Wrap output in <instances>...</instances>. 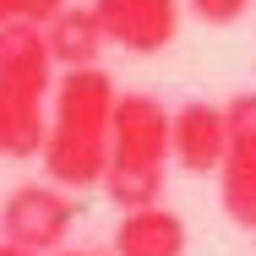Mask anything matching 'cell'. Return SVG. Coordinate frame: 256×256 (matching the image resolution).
Instances as JSON below:
<instances>
[{
  "mask_svg": "<svg viewBox=\"0 0 256 256\" xmlns=\"http://www.w3.org/2000/svg\"><path fill=\"white\" fill-rule=\"evenodd\" d=\"M114 76L104 66H82L66 71L54 82V120H50V142H44V174L60 191L76 186H104L109 169V120H114Z\"/></svg>",
  "mask_w": 256,
  "mask_h": 256,
  "instance_id": "cell-1",
  "label": "cell"
},
{
  "mask_svg": "<svg viewBox=\"0 0 256 256\" xmlns=\"http://www.w3.org/2000/svg\"><path fill=\"white\" fill-rule=\"evenodd\" d=\"M169 131H174V114L153 93H120L114 98L109 169H104V191L114 207H126V212L158 207L164 174H169Z\"/></svg>",
  "mask_w": 256,
  "mask_h": 256,
  "instance_id": "cell-2",
  "label": "cell"
},
{
  "mask_svg": "<svg viewBox=\"0 0 256 256\" xmlns=\"http://www.w3.org/2000/svg\"><path fill=\"white\" fill-rule=\"evenodd\" d=\"M71 224H76L71 191L44 186V180H28V186H16L0 202V240L6 246H22L33 256H54L60 240L71 234Z\"/></svg>",
  "mask_w": 256,
  "mask_h": 256,
  "instance_id": "cell-3",
  "label": "cell"
},
{
  "mask_svg": "<svg viewBox=\"0 0 256 256\" xmlns=\"http://www.w3.org/2000/svg\"><path fill=\"white\" fill-rule=\"evenodd\" d=\"M229 120V158L218 169V202L229 224L256 229V93H234L224 104Z\"/></svg>",
  "mask_w": 256,
  "mask_h": 256,
  "instance_id": "cell-4",
  "label": "cell"
},
{
  "mask_svg": "<svg viewBox=\"0 0 256 256\" xmlns=\"http://www.w3.org/2000/svg\"><path fill=\"white\" fill-rule=\"evenodd\" d=\"M104 38L131 54H164L180 38V0H93Z\"/></svg>",
  "mask_w": 256,
  "mask_h": 256,
  "instance_id": "cell-5",
  "label": "cell"
},
{
  "mask_svg": "<svg viewBox=\"0 0 256 256\" xmlns=\"http://www.w3.org/2000/svg\"><path fill=\"white\" fill-rule=\"evenodd\" d=\"M54 82L60 76H54V54H50L44 28H33V22L0 28V88L16 93V98L44 104V98H54Z\"/></svg>",
  "mask_w": 256,
  "mask_h": 256,
  "instance_id": "cell-6",
  "label": "cell"
},
{
  "mask_svg": "<svg viewBox=\"0 0 256 256\" xmlns=\"http://www.w3.org/2000/svg\"><path fill=\"white\" fill-rule=\"evenodd\" d=\"M169 158L186 174H212L229 158V120L224 109L207 98H191L174 109V131H169Z\"/></svg>",
  "mask_w": 256,
  "mask_h": 256,
  "instance_id": "cell-7",
  "label": "cell"
},
{
  "mask_svg": "<svg viewBox=\"0 0 256 256\" xmlns=\"http://www.w3.org/2000/svg\"><path fill=\"white\" fill-rule=\"evenodd\" d=\"M186 218L174 207H142V212H126L120 229H114V256H186Z\"/></svg>",
  "mask_w": 256,
  "mask_h": 256,
  "instance_id": "cell-8",
  "label": "cell"
},
{
  "mask_svg": "<svg viewBox=\"0 0 256 256\" xmlns=\"http://www.w3.org/2000/svg\"><path fill=\"white\" fill-rule=\"evenodd\" d=\"M44 38H50L54 66H66V71L98 66L104 44H109V38H104V28H98V16H93V6H66L50 28H44Z\"/></svg>",
  "mask_w": 256,
  "mask_h": 256,
  "instance_id": "cell-9",
  "label": "cell"
},
{
  "mask_svg": "<svg viewBox=\"0 0 256 256\" xmlns=\"http://www.w3.org/2000/svg\"><path fill=\"white\" fill-rule=\"evenodd\" d=\"M50 126H44V104L16 98L0 88V158H33L44 153Z\"/></svg>",
  "mask_w": 256,
  "mask_h": 256,
  "instance_id": "cell-10",
  "label": "cell"
},
{
  "mask_svg": "<svg viewBox=\"0 0 256 256\" xmlns=\"http://www.w3.org/2000/svg\"><path fill=\"white\" fill-rule=\"evenodd\" d=\"M60 11H66V0H0V28H11V22H33V28H50Z\"/></svg>",
  "mask_w": 256,
  "mask_h": 256,
  "instance_id": "cell-11",
  "label": "cell"
},
{
  "mask_svg": "<svg viewBox=\"0 0 256 256\" xmlns=\"http://www.w3.org/2000/svg\"><path fill=\"white\" fill-rule=\"evenodd\" d=\"M202 22H212V28H229V22H240L246 11H251V0H186Z\"/></svg>",
  "mask_w": 256,
  "mask_h": 256,
  "instance_id": "cell-12",
  "label": "cell"
},
{
  "mask_svg": "<svg viewBox=\"0 0 256 256\" xmlns=\"http://www.w3.org/2000/svg\"><path fill=\"white\" fill-rule=\"evenodd\" d=\"M0 256H33V251H22V246H6V240H0Z\"/></svg>",
  "mask_w": 256,
  "mask_h": 256,
  "instance_id": "cell-13",
  "label": "cell"
},
{
  "mask_svg": "<svg viewBox=\"0 0 256 256\" xmlns=\"http://www.w3.org/2000/svg\"><path fill=\"white\" fill-rule=\"evenodd\" d=\"M54 256H114V251H54Z\"/></svg>",
  "mask_w": 256,
  "mask_h": 256,
  "instance_id": "cell-14",
  "label": "cell"
}]
</instances>
